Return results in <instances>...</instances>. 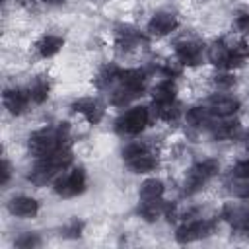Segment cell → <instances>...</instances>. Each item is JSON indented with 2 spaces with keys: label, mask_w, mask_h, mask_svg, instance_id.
I'll return each mask as SVG.
<instances>
[{
  "label": "cell",
  "mask_w": 249,
  "mask_h": 249,
  "mask_svg": "<svg viewBox=\"0 0 249 249\" xmlns=\"http://www.w3.org/2000/svg\"><path fill=\"white\" fill-rule=\"evenodd\" d=\"M206 109L210 111L212 117H220V119L231 117L239 109V99H235L231 95H214V97H210Z\"/></svg>",
  "instance_id": "cell-8"
},
{
  "label": "cell",
  "mask_w": 249,
  "mask_h": 249,
  "mask_svg": "<svg viewBox=\"0 0 249 249\" xmlns=\"http://www.w3.org/2000/svg\"><path fill=\"white\" fill-rule=\"evenodd\" d=\"M84 191H86V171L82 167H76L54 181V193L62 198L78 196Z\"/></svg>",
  "instance_id": "cell-6"
},
{
  "label": "cell",
  "mask_w": 249,
  "mask_h": 249,
  "mask_svg": "<svg viewBox=\"0 0 249 249\" xmlns=\"http://www.w3.org/2000/svg\"><path fill=\"white\" fill-rule=\"evenodd\" d=\"M62 45H64V39L62 37H58V35H45L39 41L37 49H39V54L43 58H49V56H54L62 49Z\"/></svg>",
  "instance_id": "cell-18"
},
{
  "label": "cell",
  "mask_w": 249,
  "mask_h": 249,
  "mask_svg": "<svg viewBox=\"0 0 249 249\" xmlns=\"http://www.w3.org/2000/svg\"><path fill=\"white\" fill-rule=\"evenodd\" d=\"M154 113H156L158 119L171 123V121H177L179 119L181 107H179V103L175 99L173 101H160V103L154 101Z\"/></svg>",
  "instance_id": "cell-17"
},
{
  "label": "cell",
  "mask_w": 249,
  "mask_h": 249,
  "mask_svg": "<svg viewBox=\"0 0 249 249\" xmlns=\"http://www.w3.org/2000/svg\"><path fill=\"white\" fill-rule=\"evenodd\" d=\"M119 80L124 88H128L130 91L142 95L144 91V84H146V72L140 68H130V70H121Z\"/></svg>",
  "instance_id": "cell-14"
},
{
  "label": "cell",
  "mask_w": 249,
  "mask_h": 249,
  "mask_svg": "<svg viewBox=\"0 0 249 249\" xmlns=\"http://www.w3.org/2000/svg\"><path fill=\"white\" fill-rule=\"evenodd\" d=\"M37 245H41V239L37 233H23L21 237L16 239V247H21V249H31Z\"/></svg>",
  "instance_id": "cell-25"
},
{
  "label": "cell",
  "mask_w": 249,
  "mask_h": 249,
  "mask_svg": "<svg viewBox=\"0 0 249 249\" xmlns=\"http://www.w3.org/2000/svg\"><path fill=\"white\" fill-rule=\"evenodd\" d=\"M124 163L128 165L130 171L134 173H148L156 167V158L148 150L144 142H132L123 150Z\"/></svg>",
  "instance_id": "cell-3"
},
{
  "label": "cell",
  "mask_w": 249,
  "mask_h": 249,
  "mask_svg": "<svg viewBox=\"0 0 249 249\" xmlns=\"http://www.w3.org/2000/svg\"><path fill=\"white\" fill-rule=\"evenodd\" d=\"M175 54L181 64L185 66H196L202 56V47L196 41H179L175 45Z\"/></svg>",
  "instance_id": "cell-10"
},
{
  "label": "cell",
  "mask_w": 249,
  "mask_h": 249,
  "mask_svg": "<svg viewBox=\"0 0 249 249\" xmlns=\"http://www.w3.org/2000/svg\"><path fill=\"white\" fill-rule=\"evenodd\" d=\"M163 195V183L160 179H148L140 185V200H156Z\"/></svg>",
  "instance_id": "cell-20"
},
{
  "label": "cell",
  "mask_w": 249,
  "mask_h": 249,
  "mask_svg": "<svg viewBox=\"0 0 249 249\" xmlns=\"http://www.w3.org/2000/svg\"><path fill=\"white\" fill-rule=\"evenodd\" d=\"M245 148H247V150H249V138H247V142H245Z\"/></svg>",
  "instance_id": "cell-31"
},
{
  "label": "cell",
  "mask_w": 249,
  "mask_h": 249,
  "mask_svg": "<svg viewBox=\"0 0 249 249\" xmlns=\"http://www.w3.org/2000/svg\"><path fill=\"white\" fill-rule=\"evenodd\" d=\"M167 208H169V204H165L161 198H156V200H140L138 212H140V216H142L144 220L152 222V220L160 218L161 214H165Z\"/></svg>",
  "instance_id": "cell-16"
},
{
  "label": "cell",
  "mask_w": 249,
  "mask_h": 249,
  "mask_svg": "<svg viewBox=\"0 0 249 249\" xmlns=\"http://www.w3.org/2000/svg\"><path fill=\"white\" fill-rule=\"evenodd\" d=\"M72 109L80 115H84V119L91 124H97L101 119H103V105L93 99V97H82V99H76L72 103Z\"/></svg>",
  "instance_id": "cell-9"
},
{
  "label": "cell",
  "mask_w": 249,
  "mask_h": 249,
  "mask_svg": "<svg viewBox=\"0 0 249 249\" xmlns=\"http://www.w3.org/2000/svg\"><path fill=\"white\" fill-rule=\"evenodd\" d=\"M29 91H23L19 88H12L4 91V105L12 115H19L25 111L27 103H29Z\"/></svg>",
  "instance_id": "cell-13"
},
{
  "label": "cell",
  "mask_w": 249,
  "mask_h": 249,
  "mask_svg": "<svg viewBox=\"0 0 249 249\" xmlns=\"http://www.w3.org/2000/svg\"><path fill=\"white\" fill-rule=\"evenodd\" d=\"M8 210L10 214L18 216V218H33L39 212V202L31 196H14L8 202Z\"/></svg>",
  "instance_id": "cell-12"
},
{
  "label": "cell",
  "mask_w": 249,
  "mask_h": 249,
  "mask_svg": "<svg viewBox=\"0 0 249 249\" xmlns=\"http://www.w3.org/2000/svg\"><path fill=\"white\" fill-rule=\"evenodd\" d=\"M208 60L212 64H216V66L228 68V64H230V47H226L222 41H216L208 49Z\"/></svg>",
  "instance_id": "cell-19"
},
{
  "label": "cell",
  "mask_w": 249,
  "mask_h": 249,
  "mask_svg": "<svg viewBox=\"0 0 249 249\" xmlns=\"http://www.w3.org/2000/svg\"><path fill=\"white\" fill-rule=\"evenodd\" d=\"M177 25H179V21H177V18L173 14H169V12H158L148 21V31L152 35H160L161 37V35H167L173 29H177Z\"/></svg>",
  "instance_id": "cell-11"
},
{
  "label": "cell",
  "mask_w": 249,
  "mask_h": 249,
  "mask_svg": "<svg viewBox=\"0 0 249 249\" xmlns=\"http://www.w3.org/2000/svg\"><path fill=\"white\" fill-rule=\"evenodd\" d=\"M68 140V126L56 124V126H45L35 130L29 136V152L35 158H43L47 154L56 152L58 148H64Z\"/></svg>",
  "instance_id": "cell-1"
},
{
  "label": "cell",
  "mask_w": 249,
  "mask_h": 249,
  "mask_svg": "<svg viewBox=\"0 0 249 249\" xmlns=\"http://www.w3.org/2000/svg\"><path fill=\"white\" fill-rule=\"evenodd\" d=\"M49 89H51L49 82H47L45 78H37V80L31 84V88H29V97H31V101H33V103H43V101L49 97Z\"/></svg>",
  "instance_id": "cell-22"
},
{
  "label": "cell",
  "mask_w": 249,
  "mask_h": 249,
  "mask_svg": "<svg viewBox=\"0 0 249 249\" xmlns=\"http://www.w3.org/2000/svg\"><path fill=\"white\" fill-rule=\"evenodd\" d=\"M148 119H150V113L146 107H132L128 109L126 113H123L117 123H115V128L117 132L121 134H128V136H134V134H140L146 124H148Z\"/></svg>",
  "instance_id": "cell-5"
},
{
  "label": "cell",
  "mask_w": 249,
  "mask_h": 249,
  "mask_svg": "<svg viewBox=\"0 0 249 249\" xmlns=\"http://www.w3.org/2000/svg\"><path fill=\"white\" fill-rule=\"evenodd\" d=\"M210 111L206 107H193L187 111V121L189 124L193 126H202V124H208L210 123Z\"/></svg>",
  "instance_id": "cell-23"
},
{
  "label": "cell",
  "mask_w": 249,
  "mask_h": 249,
  "mask_svg": "<svg viewBox=\"0 0 249 249\" xmlns=\"http://www.w3.org/2000/svg\"><path fill=\"white\" fill-rule=\"evenodd\" d=\"M152 97H154L156 103H160V101H173V99H175V84H173V80L167 78V80L160 82V84L154 88Z\"/></svg>",
  "instance_id": "cell-21"
},
{
  "label": "cell",
  "mask_w": 249,
  "mask_h": 249,
  "mask_svg": "<svg viewBox=\"0 0 249 249\" xmlns=\"http://www.w3.org/2000/svg\"><path fill=\"white\" fill-rule=\"evenodd\" d=\"M235 25H237V29H241V31H249V12L239 14L237 19H235Z\"/></svg>",
  "instance_id": "cell-28"
},
{
  "label": "cell",
  "mask_w": 249,
  "mask_h": 249,
  "mask_svg": "<svg viewBox=\"0 0 249 249\" xmlns=\"http://www.w3.org/2000/svg\"><path fill=\"white\" fill-rule=\"evenodd\" d=\"M212 230H214V222H208V220H189L183 226H179L175 237H177L179 243H191V241H196L200 237L210 235Z\"/></svg>",
  "instance_id": "cell-7"
},
{
  "label": "cell",
  "mask_w": 249,
  "mask_h": 249,
  "mask_svg": "<svg viewBox=\"0 0 249 249\" xmlns=\"http://www.w3.org/2000/svg\"><path fill=\"white\" fill-rule=\"evenodd\" d=\"M144 39H142L140 33H134V31H119V45L126 47V49H130V47H134V45H138Z\"/></svg>",
  "instance_id": "cell-24"
},
{
  "label": "cell",
  "mask_w": 249,
  "mask_h": 249,
  "mask_svg": "<svg viewBox=\"0 0 249 249\" xmlns=\"http://www.w3.org/2000/svg\"><path fill=\"white\" fill-rule=\"evenodd\" d=\"M218 171H220V163L216 160H202V161L195 163L185 179V193L193 195V193L200 191Z\"/></svg>",
  "instance_id": "cell-4"
},
{
  "label": "cell",
  "mask_w": 249,
  "mask_h": 249,
  "mask_svg": "<svg viewBox=\"0 0 249 249\" xmlns=\"http://www.w3.org/2000/svg\"><path fill=\"white\" fill-rule=\"evenodd\" d=\"M10 163H8V160H2V185H6L8 181H10Z\"/></svg>",
  "instance_id": "cell-29"
},
{
  "label": "cell",
  "mask_w": 249,
  "mask_h": 249,
  "mask_svg": "<svg viewBox=\"0 0 249 249\" xmlns=\"http://www.w3.org/2000/svg\"><path fill=\"white\" fill-rule=\"evenodd\" d=\"M82 230H84V224L78 222V220H72L62 231H64L66 237H80V235H82Z\"/></svg>",
  "instance_id": "cell-26"
},
{
  "label": "cell",
  "mask_w": 249,
  "mask_h": 249,
  "mask_svg": "<svg viewBox=\"0 0 249 249\" xmlns=\"http://www.w3.org/2000/svg\"><path fill=\"white\" fill-rule=\"evenodd\" d=\"M70 161H72V152H70V148H68V146L58 148V150L53 152V154H47V156H43V158H37L35 167H33L29 179H31L33 183L41 185V183L49 181L51 177H54L58 171L66 169V167L70 165Z\"/></svg>",
  "instance_id": "cell-2"
},
{
  "label": "cell",
  "mask_w": 249,
  "mask_h": 249,
  "mask_svg": "<svg viewBox=\"0 0 249 249\" xmlns=\"http://www.w3.org/2000/svg\"><path fill=\"white\" fill-rule=\"evenodd\" d=\"M233 173H235L239 179H249V160L239 161V163L233 167Z\"/></svg>",
  "instance_id": "cell-27"
},
{
  "label": "cell",
  "mask_w": 249,
  "mask_h": 249,
  "mask_svg": "<svg viewBox=\"0 0 249 249\" xmlns=\"http://www.w3.org/2000/svg\"><path fill=\"white\" fill-rule=\"evenodd\" d=\"M208 126H210V134L214 138H218V140L233 138L239 132V121L228 119V117H222L220 123H208Z\"/></svg>",
  "instance_id": "cell-15"
},
{
  "label": "cell",
  "mask_w": 249,
  "mask_h": 249,
  "mask_svg": "<svg viewBox=\"0 0 249 249\" xmlns=\"http://www.w3.org/2000/svg\"><path fill=\"white\" fill-rule=\"evenodd\" d=\"M216 84H220V86H231L233 84V78L231 76H216Z\"/></svg>",
  "instance_id": "cell-30"
}]
</instances>
